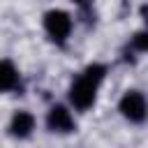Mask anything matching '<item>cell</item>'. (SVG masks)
I'll use <instances>...</instances> for the list:
<instances>
[{
    "mask_svg": "<svg viewBox=\"0 0 148 148\" xmlns=\"http://www.w3.org/2000/svg\"><path fill=\"white\" fill-rule=\"evenodd\" d=\"M104 79H106V65H102V62L86 65V69L79 72V76L69 83L67 106L72 111H79V113L90 111L97 104V95H99V88H102Z\"/></svg>",
    "mask_w": 148,
    "mask_h": 148,
    "instance_id": "obj_1",
    "label": "cell"
},
{
    "mask_svg": "<svg viewBox=\"0 0 148 148\" xmlns=\"http://www.w3.org/2000/svg\"><path fill=\"white\" fill-rule=\"evenodd\" d=\"M42 28L53 44H65L72 37V30H74V16L67 9H60V7L46 9L44 16H42Z\"/></svg>",
    "mask_w": 148,
    "mask_h": 148,
    "instance_id": "obj_2",
    "label": "cell"
},
{
    "mask_svg": "<svg viewBox=\"0 0 148 148\" xmlns=\"http://www.w3.org/2000/svg\"><path fill=\"white\" fill-rule=\"evenodd\" d=\"M118 113L130 123V125H143L148 118V99L141 90L130 88L120 95L118 99Z\"/></svg>",
    "mask_w": 148,
    "mask_h": 148,
    "instance_id": "obj_3",
    "label": "cell"
},
{
    "mask_svg": "<svg viewBox=\"0 0 148 148\" xmlns=\"http://www.w3.org/2000/svg\"><path fill=\"white\" fill-rule=\"evenodd\" d=\"M46 130L51 134H72L76 132V118H74V111L67 106V104H53L49 111H46Z\"/></svg>",
    "mask_w": 148,
    "mask_h": 148,
    "instance_id": "obj_4",
    "label": "cell"
},
{
    "mask_svg": "<svg viewBox=\"0 0 148 148\" xmlns=\"http://www.w3.org/2000/svg\"><path fill=\"white\" fill-rule=\"evenodd\" d=\"M35 127H37V118H35V113H30L25 109L14 111L12 118H9V123H7V132L14 139H28V136H32Z\"/></svg>",
    "mask_w": 148,
    "mask_h": 148,
    "instance_id": "obj_5",
    "label": "cell"
},
{
    "mask_svg": "<svg viewBox=\"0 0 148 148\" xmlns=\"http://www.w3.org/2000/svg\"><path fill=\"white\" fill-rule=\"evenodd\" d=\"M16 88H21V72L12 58H2L0 60V95L12 92Z\"/></svg>",
    "mask_w": 148,
    "mask_h": 148,
    "instance_id": "obj_6",
    "label": "cell"
},
{
    "mask_svg": "<svg viewBox=\"0 0 148 148\" xmlns=\"http://www.w3.org/2000/svg\"><path fill=\"white\" fill-rule=\"evenodd\" d=\"M132 46H134L139 53L148 51V32H146V30H136V32L132 35Z\"/></svg>",
    "mask_w": 148,
    "mask_h": 148,
    "instance_id": "obj_7",
    "label": "cell"
},
{
    "mask_svg": "<svg viewBox=\"0 0 148 148\" xmlns=\"http://www.w3.org/2000/svg\"><path fill=\"white\" fill-rule=\"evenodd\" d=\"M76 7H81V9H88V7H92V2L95 0H72Z\"/></svg>",
    "mask_w": 148,
    "mask_h": 148,
    "instance_id": "obj_8",
    "label": "cell"
}]
</instances>
